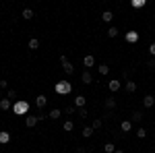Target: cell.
Wrapping results in <instances>:
<instances>
[{
	"instance_id": "1",
	"label": "cell",
	"mask_w": 155,
	"mask_h": 153,
	"mask_svg": "<svg viewBox=\"0 0 155 153\" xmlns=\"http://www.w3.org/2000/svg\"><path fill=\"white\" fill-rule=\"evenodd\" d=\"M54 91L58 95H68L72 91V83H68V81H58L56 85H54Z\"/></svg>"
},
{
	"instance_id": "2",
	"label": "cell",
	"mask_w": 155,
	"mask_h": 153,
	"mask_svg": "<svg viewBox=\"0 0 155 153\" xmlns=\"http://www.w3.org/2000/svg\"><path fill=\"white\" fill-rule=\"evenodd\" d=\"M12 112H15L17 116H23V114L29 112V104H27L25 99H17V101L12 104Z\"/></svg>"
},
{
	"instance_id": "3",
	"label": "cell",
	"mask_w": 155,
	"mask_h": 153,
	"mask_svg": "<svg viewBox=\"0 0 155 153\" xmlns=\"http://www.w3.org/2000/svg\"><path fill=\"white\" fill-rule=\"evenodd\" d=\"M60 62H62V71L66 72V75H72V72H74V66H72L71 62H68V58H66L64 54L60 56Z\"/></svg>"
},
{
	"instance_id": "4",
	"label": "cell",
	"mask_w": 155,
	"mask_h": 153,
	"mask_svg": "<svg viewBox=\"0 0 155 153\" xmlns=\"http://www.w3.org/2000/svg\"><path fill=\"white\" fill-rule=\"evenodd\" d=\"M124 39H126L128 44H137V42H139V33H137L134 29H130V31H128V33L124 35Z\"/></svg>"
},
{
	"instance_id": "5",
	"label": "cell",
	"mask_w": 155,
	"mask_h": 153,
	"mask_svg": "<svg viewBox=\"0 0 155 153\" xmlns=\"http://www.w3.org/2000/svg\"><path fill=\"white\" fill-rule=\"evenodd\" d=\"M120 87H122V83H120L118 79H112V81L107 83V89H110V91H112V93H114V91H118Z\"/></svg>"
},
{
	"instance_id": "6",
	"label": "cell",
	"mask_w": 155,
	"mask_h": 153,
	"mask_svg": "<svg viewBox=\"0 0 155 153\" xmlns=\"http://www.w3.org/2000/svg\"><path fill=\"white\" fill-rule=\"evenodd\" d=\"M81 81H83L85 85H91V83H93V75H91L89 71H83V75H81Z\"/></svg>"
},
{
	"instance_id": "7",
	"label": "cell",
	"mask_w": 155,
	"mask_h": 153,
	"mask_svg": "<svg viewBox=\"0 0 155 153\" xmlns=\"http://www.w3.org/2000/svg\"><path fill=\"white\" fill-rule=\"evenodd\" d=\"M83 64H85V66H87V71H89L91 66H95V58H93L91 54H87V56H85V58H83Z\"/></svg>"
},
{
	"instance_id": "8",
	"label": "cell",
	"mask_w": 155,
	"mask_h": 153,
	"mask_svg": "<svg viewBox=\"0 0 155 153\" xmlns=\"http://www.w3.org/2000/svg\"><path fill=\"white\" fill-rule=\"evenodd\" d=\"M60 116H62V110H58V108H54V110H50V112H48L50 120H58Z\"/></svg>"
},
{
	"instance_id": "9",
	"label": "cell",
	"mask_w": 155,
	"mask_h": 153,
	"mask_svg": "<svg viewBox=\"0 0 155 153\" xmlns=\"http://www.w3.org/2000/svg\"><path fill=\"white\" fill-rule=\"evenodd\" d=\"M46 104H48V97H46V95H37V97H35V106L39 108V110L46 106Z\"/></svg>"
},
{
	"instance_id": "10",
	"label": "cell",
	"mask_w": 155,
	"mask_h": 153,
	"mask_svg": "<svg viewBox=\"0 0 155 153\" xmlns=\"http://www.w3.org/2000/svg\"><path fill=\"white\" fill-rule=\"evenodd\" d=\"M124 89H126L128 93H134V91H137V83H134V81H130V79H128V81L124 83Z\"/></svg>"
},
{
	"instance_id": "11",
	"label": "cell",
	"mask_w": 155,
	"mask_h": 153,
	"mask_svg": "<svg viewBox=\"0 0 155 153\" xmlns=\"http://www.w3.org/2000/svg\"><path fill=\"white\" fill-rule=\"evenodd\" d=\"M85 104H87V97L85 95H77L74 97V106L77 108H85Z\"/></svg>"
},
{
	"instance_id": "12",
	"label": "cell",
	"mask_w": 155,
	"mask_h": 153,
	"mask_svg": "<svg viewBox=\"0 0 155 153\" xmlns=\"http://www.w3.org/2000/svg\"><path fill=\"white\" fill-rule=\"evenodd\" d=\"M153 104H155L153 95H145V97H143V106L145 108H153Z\"/></svg>"
},
{
	"instance_id": "13",
	"label": "cell",
	"mask_w": 155,
	"mask_h": 153,
	"mask_svg": "<svg viewBox=\"0 0 155 153\" xmlns=\"http://www.w3.org/2000/svg\"><path fill=\"white\" fill-rule=\"evenodd\" d=\"M6 143H11V132L2 130V132H0V145H6Z\"/></svg>"
},
{
	"instance_id": "14",
	"label": "cell",
	"mask_w": 155,
	"mask_h": 153,
	"mask_svg": "<svg viewBox=\"0 0 155 153\" xmlns=\"http://www.w3.org/2000/svg\"><path fill=\"white\" fill-rule=\"evenodd\" d=\"M11 108H12L11 99H6V97H4V99H0V110H4V112H8Z\"/></svg>"
},
{
	"instance_id": "15",
	"label": "cell",
	"mask_w": 155,
	"mask_h": 153,
	"mask_svg": "<svg viewBox=\"0 0 155 153\" xmlns=\"http://www.w3.org/2000/svg\"><path fill=\"white\" fill-rule=\"evenodd\" d=\"M141 120H143V114L141 112H132V116H130L132 124H141Z\"/></svg>"
},
{
	"instance_id": "16",
	"label": "cell",
	"mask_w": 155,
	"mask_h": 153,
	"mask_svg": "<svg viewBox=\"0 0 155 153\" xmlns=\"http://www.w3.org/2000/svg\"><path fill=\"white\" fill-rule=\"evenodd\" d=\"M37 122H39V120H37V116H27V118H25V124H27L29 128H33Z\"/></svg>"
},
{
	"instance_id": "17",
	"label": "cell",
	"mask_w": 155,
	"mask_h": 153,
	"mask_svg": "<svg viewBox=\"0 0 155 153\" xmlns=\"http://www.w3.org/2000/svg\"><path fill=\"white\" fill-rule=\"evenodd\" d=\"M112 19H114L112 11H104V15H101V21H104V23H112Z\"/></svg>"
},
{
	"instance_id": "18",
	"label": "cell",
	"mask_w": 155,
	"mask_h": 153,
	"mask_svg": "<svg viewBox=\"0 0 155 153\" xmlns=\"http://www.w3.org/2000/svg\"><path fill=\"white\" fill-rule=\"evenodd\" d=\"M132 130V122L130 120H122V132H130Z\"/></svg>"
},
{
	"instance_id": "19",
	"label": "cell",
	"mask_w": 155,
	"mask_h": 153,
	"mask_svg": "<svg viewBox=\"0 0 155 153\" xmlns=\"http://www.w3.org/2000/svg\"><path fill=\"white\" fill-rule=\"evenodd\" d=\"M145 4H147V0H132V2H130L132 8H143Z\"/></svg>"
},
{
	"instance_id": "20",
	"label": "cell",
	"mask_w": 155,
	"mask_h": 153,
	"mask_svg": "<svg viewBox=\"0 0 155 153\" xmlns=\"http://www.w3.org/2000/svg\"><path fill=\"white\" fill-rule=\"evenodd\" d=\"M23 19L25 21H31V19H33V11H31V8H25L23 11Z\"/></svg>"
},
{
	"instance_id": "21",
	"label": "cell",
	"mask_w": 155,
	"mask_h": 153,
	"mask_svg": "<svg viewBox=\"0 0 155 153\" xmlns=\"http://www.w3.org/2000/svg\"><path fill=\"white\" fill-rule=\"evenodd\" d=\"M106 108L107 110H114V108H116V99H114V97H107L106 99Z\"/></svg>"
},
{
	"instance_id": "22",
	"label": "cell",
	"mask_w": 155,
	"mask_h": 153,
	"mask_svg": "<svg viewBox=\"0 0 155 153\" xmlns=\"http://www.w3.org/2000/svg\"><path fill=\"white\" fill-rule=\"evenodd\" d=\"M81 135H83L85 139H89V137L93 135V126H85V128H83V132H81Z\"/></svg>"
},
{
	"instance_id": "23",
	"label": "cell",
	"mask_w": 155,
	"mask_h": 153,
	"mask_svg": "<svg viewBox=\"0 0 155 153\" xmlns=\"http://www.w3.org/2000/svg\"><path fill=\"white\" fill-rule=\"evenodd\" d=\"M39 48V39L33 37V39H29V50H37Z\"/></svg>"
},
{
	"instance_id": "24",
	"label": "cell",
	"mask_w": 155,
	"mask_h": 153,
	"mask_svg": "<svg viewBox=\"0 0 155 153\" xmlns=\"http://www.w3.org/2000/svg\"><path fill=\"white\" fill-rule=\"evenodd\" d=\"M97 72H99V75H107V72H110V66H107V64H99V66H97Z\"/></svg>"
},
{
	"instance_id": "25",
	"label": "cell",
	"mask_w": 155,
	"mask_h": 153,
	"mask_svg": "<svg viewBox=\"0 0 155 153\" xmlns=\"http://www.w3.org/2000/svg\"><path fill=\"white\" fill-rule=\"evenodd\" d=\"M62 128L66 130V132H71V130L74 128V124H72V120H66V122H64V124H62Z\"/></svg>"
},
{
	"instance_id": "26",
	"label": "cell",
	"mask_w": 155,
	"mask_h": 153,
	"mask_svg": "<svg viewBox=\"0 0 155 153\" xmlns=\"http://www.w3.org/2000/svg\"><path fill=\"white\" fill-rule=\"evenodd\" d=\"M77 114H79L81 118H87V116H89V112H87V108H79V110H77Z\"/></svg>"
},
{
	"instance_id": "27",
	"label": "cell",
	"mask_w": 155,
	"mask_h": 153,
	"mask_svg": "<svg viewBox=\"0 0 155 153\" xmlns=\"http://www.w3.org/2000/svg\"><path fill=\"white\" fill-rule=\"evenodd\" d=\"M137 137H139V139H145V137H147V130H145L143 126H139V130H137Z\"/></svg>"
},
{
	"instance_id": "28",
	"label": "cell",
	"mask_w": 155,
	"mask_h": 153,
	"mask_svg": "<svg viewBox=\"0 0 155 153\" xmlns=\"http://www.w3.org/2000/svg\"><path fill=\"white\" fill-rule=\"evenodd\" d=\"M104 149H106V153H114V151H116L114 143H106V147H104Z\"/></svg>"
},
{
	"instance_id": "29",
	"label": "cell",
	"mask_w": 155,
	"mask_h": 153,
	"mask_svg": "<svg viewBox=\"0 0 155 153\" xmlns=\"http://www.w3.org/2000/svg\"><path fill=\"white\" fill-rule=\"evenodd\" d=\"M118 35V29H116V27H110V29H107V37H116Z\"/></svg>"
},
{
	"instance_id": "30",
	"label": "cell",
	"mask_w": 155,
	"mask_h": 153,
	"mask_svg": "<svg viewBox=\"0 0 155 153\" xmlns=\"http://www.w3.org/2000/svg\"><path fill=\"white\" fill-rule=\"evenodd\" d=\"M6 97H8V99H17V91H15V89H8V91H6Z\"/></svg>"
},
{
	"instance_id": "31",
	"label": "cell",
	"mask_w": 155,
	"mask_h": 153,
	"mask_svg": "<svg viewBox=\"0 0 155 153\" xmlns=\"http://www.w3.org/2000/svg\"><path fill=\"white\" fill-rule=\"evenodd\" d=\"M62 112H64V114H74V108H72V106H68V108H64Z\"/></svg>"
},
{
	"instance_id": "32",
	"label": "cell",
	"mask_w": 155,
	"mask_h": 153,
	"mask_svg": "<svg viewBox=\"0 0 155 153\" xmlns=\"http://www.w3.org/2000/svg\"><path fill=\"white\" fill-rule=\"evenodd\" d=\"M101 128V120H93V130Z\"/></svg>"
},
{
	"instance_id": "33",
	"label": "cell",
	"mask_w": 155,
	"mask_h": 153,
	"mask_svg": "<svg viewBox=\"0 0 155 153\" xmlns=\"http://www.w3.org/2000/svg\"><path fill=\"white\" fill-rule=\"evenodd\" d=\"M6 87H8V83H6V79H2L0 81V89H6Z\"/></svg>"
},
{
	"instance_id": "34",
	"label": "cell",
	"mask_w": 155,
	"mask_h": 153,
	"mask_svg": "<svg viewBox=\"0 0 155 153\" xmlns=\"http://www.w3.org/2000/svg\"><path fill=\"white\" fill-rule=\"evenodd\" d=\"M149 52H151V56H155V42L151 44V46H149Z\"/></svg>"
},
{
	"instance_id": "35",
	"label": "cell",
	"mask_w": 155,
	"mask_h": 153,
	"mask_svg": "<svg viewBox=\"0 0 155 153\" xmlns=\"http://www.w3.org/2000/svg\"><path fill=\"white\" fill-rule=\"evenodd\" d=\"M147 66H153V68H155V60H153V58H151V60H147Z\"/></svg>"
},
{
	"instance_id": "36",
	"label": "cell",
	"mask_w": 155,
	"mask_h": 153,
	"mask_svg": "<svg viewBox=\"0 0 155 153\" xmlns=\"http://www.w3.org/2000/svg\"><path fill=\"white\" fill-rule=\"evenodd\" d=\"M114 153H124V151H122V149H116V151H114Z\"/></svg>"
}]
</instances>
